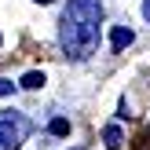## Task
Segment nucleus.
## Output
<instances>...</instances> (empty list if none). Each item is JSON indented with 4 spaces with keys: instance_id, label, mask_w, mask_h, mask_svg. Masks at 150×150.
<instances>
[{
    "instance_id": "f257e3e1",
    "label": "nucleus",
    "mask_w": 150,
    "mask_h": 150,
    "mask_svg": "<svg viewBox=\"0 0 150 150\" xmlns=\"http://www.w3.org/2000/svg\"><path fill=\"white\" fill-rule=\"evenodd\" d=\"M99 22L103 4L99 0H70L59 22V44L70 59H88L99 48Z\"/></svg>"
},
{
    "instance_id": "20e7f679",
    "label": "nucleus",
    "mask_w": 150,
    "mask_h": 150,
    "mask_svg": "<svg viewBox=\"0 0 150 150\" xmlns=\"http://www.w3.org/2000/svg\"><path fill=\"white\" fill-rule=\"evenodd\" d=\"M103 143H106L110 150H117V146L125 143V132L117 128V125H106V128H103Z\"/></svg>"
},
{
    "instance_id": "0eeeda50",
    "label": "nucleus",
    "mask_w": 150,
    "mask_h": 150,
    "mask_svg": "<svg viewBox=\"0 0 150 150\" xmlns=\"http://www.w3.org/2000/svg\"><path fill=\"white\" fill-rule=\"evenodd\" d=\"M15 92V84H11V81H4V77H0V95H11Z\"/></svg>"
},
{
    "instance_id": "7ed1b4c3",
    "label": "nucleus",
    "mask_w": 150,
    "mask_h": 150,
    "mask_svg": "<svg viewBox=\"0 0 150 150\" xmlns=\"http://www.w3.org/2000/svg\"><path fill=\"white\" fill-rule=\"evenodd\" d=\"M132 40H136V33H132L128 26H114V29H110V48H114V51H125Z\"/></svg>"
},
{
    "instance_id": "1a4fd4ad",
    "label": "nucleus",
    "mask_w": 150,
    "mask_h": 150,
    "mask_svg": "<svg viewBox=\"0 0 150 150\" xmlns=\"http://www.w3.org/2000/svg\"><path fill=\"white\" fill-rule=\"evenodd\" d=\"M37 4H51V0H37Z\"/></svg>"
},
{
    "instance_id": "423d86ee",
    "label": "nucleus",
    "mask_w": 150,
    "mask_h": 150,
    "mask_svg": "<svg viewBox=\"0 0 150 150\" xmlns=\"http://www.w3.org/2000/svg\"><path fill=\"white\" fill-rule=\"evenodd\" d=\"M18 84H22V88H40V84H44V73H26Z\"/></svg>"
},
{
    "instance_id": "f03ea898",
    "label": "nucleus",
    "mask_w": 150,
    "mask_h": 150,
    "mask_svg": "<svg viewBox=\"0 0 150 150\" xmlns=\"http://www.w3.org/2000/svg\"><path fill=\"white\" fill-rule=\"evenodd\" d=\"M29 136V121L18 110H0V150H18Z\"/></svg>"
},
{
    "instance_id": "9d476101",
    "label": "nucleus",
    "mask_w": 150,
    "mask_h": 150,
    "mask_svg": "<svg viewBox=\"0 0 150 150\" xmlns=\"http://www.w3.org/2000/svg\"><path fill=\"white\" fill-rule=\"evenodd\" d=\"M0 44H4V37H0Z\"/></svg>"
},
{
    "instance_id": "6e6552de",
    "label": "nucleus",
    "mask_w": 150,
    "mask_h": 150,
    "mask_svg": "<svg viewBox=\"0 0 150 150\" xmlns=\"http://www.w3.org/2000/svg\"><path fill=\"white\" fill-rule=\"evenodd\" d=\"M143 18L150 22V0H143Z\"/></svg>"
},
{
    "instance_id": "39448f33",
    "label": "nucleus",
    "mask_w": 150,
    "mask_h": 150,
    "mask_svg": "<svg viewBox=\"0 0 150 150\" xmlns=\"http://www.w3.org/2000/svg\"><path fill=\"white\" fill-rule=\"evenodd\" d=\"M48 132L51 136H70V121H66V117H55V121L48 125Z\"/></svg>"
}]
</instances>
